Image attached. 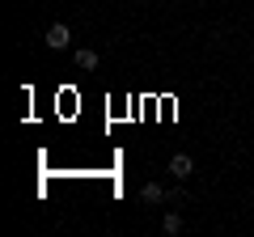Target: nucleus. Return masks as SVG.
Listing matches in <instances>:
<instances>
[{
	"mask_svg": "<svg viewBox=\"0 0 254 237\" xmlns=\"http://www.w3.org/2000/svg\"><path fill=\"white\" fill-rule=\"evenodd\" d=\"M43 43H47V47H51V51H64V47L72 43V30L64 26V21H55V26H51V30H47V38H43Z\"/></svg>",
	"mask_w": 254,
	"mask_h": 237,
	"instance_id": "nucleus-1",
	"label": "nucleus"
},
{
	"mask_svg": "<svg viewBox=\"0 0 254 237\" xmlns=\"http://www.w3.org/2000/svg\"><path fill=\"white\" fill-rule=\"evenodd\" d=\"M161 229H165V233H182V216H178V212H165V220H161Z\"/></svg>",
	"mask_w": 254,
	"mask_h": 237,
	"instance_id": "nucleus-4",
	"label": "nucleus"
},
{
	"mask_svg": "<svg viewBox=\"0 0 254 237\" xmlns=\"http://www.w3.org/2000/svg\"><path fill=\"white\" fill-rule=\"evenodd\" d=\"M190 170H195V161H190L187 153H178V157H170V174H174V178H190Z\"/></svg>",
	"mask_w": 254,
	"mask_h": 237,
	"instance_id": "nucleus-2",
	"label": "nucleus"
},
{
	"mask_svg": "<svg viewBox=\"0 0 254 237\" xmlns=\"http://www.w3.org/2000/svg\"><path fill=\"white\" fill-rule=\"evenodd\" d=\"M76 68L93 72V68H98V51H89V47H85V51H76Z\"/></svg>",
	"mask_w": 254,
	"mask_h": 237,
	"instance_id": "nucleus-3",
	"label": "nucleus"
},
{
	"mask_svg": "<svg viewBox=\"0 0 254 237\" xmlns=\"http://www.w3.org/2000/svg\"><path fill=\"white\" fill-rule=\"evenodd\" d=\"M140 195H144L148 203H157V199H165V186H161V182H148V186H144Z\"/></svg>",
	"mask_w": 254,
	"mask_h": 237,
	"instance_id": "nucleus-5",
	"label": "nucleus"
}]
</instances>
